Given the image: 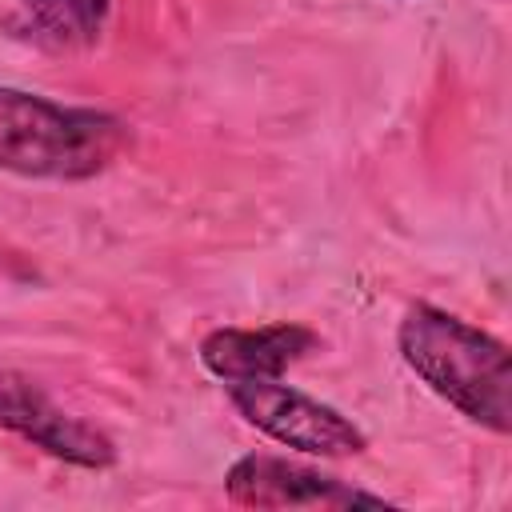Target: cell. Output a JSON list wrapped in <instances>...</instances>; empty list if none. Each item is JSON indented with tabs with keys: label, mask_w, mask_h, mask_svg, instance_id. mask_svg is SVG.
Wrapping results in <instances>:
<instances>
[{
	"label": "cell",
	"mask_w": 512,
	"mask_h": 512,
	"mask_svg": "<svg viewBox=\"0 0 512 512\" xmlns=\"http://www.w3.org/2000/svg\"><path fill=\"white\" fill-rule=\"evenodd\" d=\"M404 364L460 416L508 436L512 428V360L504 340L436 308L412 304L396 328Z\"/></svg>",
	"instance_id": "1"
},
{
	"label": "cell",
	"mask_w": 512,
	"mask_h": 512,
	"mask_svg": "<svg viewBox=\"0 0 512 512\" xmlns=\"http://www.w3.org/2000/svg\"><path fill=\"white\" fill-rule=\"evenodd\" d=\"M132 144L128 120L0 84V168L28 180H92Z\"/></svg>",
	"instance_id": "2"
},
{
	"label": "cell",
	"mask_w": 512,
	"mask_h": 512,
	"mask_svg": "<svg viewBox=\"0 0 512 512\" xmlns=\"http://www.w3.org/2000/svg\"><path fill=\"white\" fill-rule=\"evenodd\" d=\"M224 392H228L232 408L256 432L272 436L284 448L324 456V460L360 456L368 448V436L352 416H344L340 408H332L308 392L280 384V376H272V380H224Z\"/></svg>",
	"instance_id": "3"
},
{
	"label": "cell",
	"mask_w": 512,
	"mask_h": 512,
	"mask_svg": "<svg viewBox=\"0 0 512 512\" xmlns=\"http://www.w3.org/2000/svg\"><path fill=\"white\" fill-rule=\"evenodd\" d=\"M0 428L76 468H112L116 444L96 424L60 408L32 376L0 368Z\"/></svg>",
	"instance_id": "4"
},
{
	"label": "cell",
	"mask_w": 512,
	"mask_h": 512,
	"mask_svg": "<svg viewBox=\"0 0 512 512\" xmlns=\"http://www.w3.org/2000/svg\"><path fill=\"white\" fill-rule=\"evenodd\" d=\"M224 496L240 508H392L376 492L272 452L232 460L224 472Z\"/></svg>",
	"instance_id": "5"
},
{
	"label": "cell",
	"mask_w": 512,
	"mask_h": 512,
	"mask_svg": "<svg viewBox=\"0 0 512 512\" xmlns=\"http://www.w3.org/2000/svg\"><path fill=\"white\" fill-rule=\"evenodd\" d=\"M320 336L308 324H260V328H212L200 340V364L220 384L224 380H272L284 376L288 364L308 356Z\"/></svg>",
	"instance_id": "6"
},
{
	"label": "cell",
	"mask_w": 512,
	"mask_h": 512,
	"mask_svg": "<svg viewBox=\"0 0 512 512\" xmlns=\"http://www.w3.org/2000/svg\"><path fill=\"white\" fill-rule=\"evenodd\" d=\"M20 8L32 16V24L52 36L64 48L96 44L112 0H20Z\"/></svg>",
	"instance_id": "7"
}]
</instances>
